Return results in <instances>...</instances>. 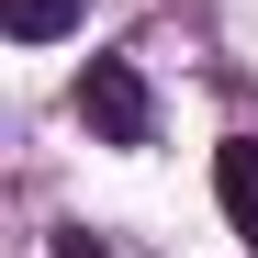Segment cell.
<instances>
[{
  "instance_id": "cell-1",
  "label": "cell",
  "mask_w": 258,
  "mask_h": 258,
  "mask_svg": "<svg viewBox=\"0 0 258 258\" xmlns=\"http://www.w3.org/2000/svg\"><path fill=\"white\" fill-rule=\"evenodd\" d=\"M79 123H90L101 146H146L157 135V101H146V79L123 56H90V68H79Z\"/></svg>"
},
{
  "instance_id": "cell-2",
  "label": "cell",
  "mask_w": 258,
  "mask_h": 258,
  "mask_svg": "<svg viewBox=\"0 0 258 258\" xmlns=\"http://www.w3.org/2000/svg\"><path fill=\"white\" fill-rule=\"evenodd\" d=\"M213 202H225V225L258 247V135H225V146H213Z\"/></svg>"
},
{
  "instance_id": "cell-3",
  "label": "cell",
  "mask_w": 258,
  "mask_h": 258,
  "mask_svg": "<svg viewBox=\"0 0 258 258\" xmlns=\"http://www.w3.org/2000/svg\"><path fill=\"white\" fill-rule=\"evenodd\" d=\"M0 23H12V45H56L79 23V0H0Z\"/></svg>"
},
{
  "instance_id": "cell-4",
  "label": "cell",
  "mask_w": 258,
  "mask_h": 258,
  "mask_svg": "<svg viewBox=\"0 0 258 258\" xmlns=\"http://www.w3.org/2000/svg\"><path fill=\"white\" fill-rule=\"evenodd\" d=\"M45 258H112V247H101L90 225H56V247H45Z\"/></svg>"
}]
</instances>
